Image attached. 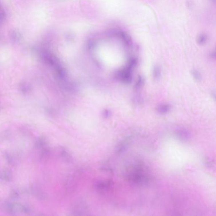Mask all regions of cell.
<instances>
[{
  "instance_id": "6da1fadb",
  "label": "cell",
  "mask_w": 216,
  "mask_h": 216,
  "mask_svg": "<svg viewBox=\"0 0 216 216\" xmlns=\"http://www.w3.org/2000/svg\"><path fill=\"white\" fill-rule=\"evenodd\" d=\"M131 68L126 66L124 68L118 70L116 73L115 76L117 79L124 83H129L132 80Z\"/></svg>"
},
{
  "instance_id": "7a4b0ae2",
  "label": "cell",
  "mask_w": 216,
  "mask_h": 216,
  "mask_svg": "<svg viewBox=\"0 0 216 216\" xmlns=\"http://www.w3.org/2000/svg\"><path fill=\"white\" fill-rule=\"evenodd\" d=\"M171 106L169 104H162L159 106L158 108H157V110H158V112L160 113L164 114H166L169 112L171 111Z\"/></svg>"
},
{
  "instance_id": "3957f363",
  "label": "cell",
  "mask_w": 216,
  "mask_h": 216,
  "mask_svg": "<svg viewBox=\"0 0 216 216\" xmlns=\"http://www.w3.org/2000/svg\"><path fill=\"white\" fill-rule=\"evenodd\" d=\"M47 142L46 139L43 137H40L36 139L35 146L39 149H43L47 147Z\"/></svg>"
},
{
  "instance_id": "277c9868",
  "label": "cell",
  "mask_w": 216,
  "mask_h": 216,
  "mask_svg": "<svg viewBox=\"0 0 216 216\" xmlns=\"http://www.w3.org/2000/svg\"><path fill=\"white\" fill-rule=\"evenodd\" d=\"M191 76L193 79L198 82H200L202 80V76L200 72L198 69H193L191 71Z\"/></svg>"
},
{
  "instance_id": "5b68a950",
  "label": "cell",
  "mask_w": 216,
  "mask_h": 216,
  "mask_svg": "<svg viewBox=\"0 0 216 216\" xmlns=\"http://www.w3.org/2000/svg\"><path fill=\"white\" fill-rule=\"evenodd\" d=\"M208 39L207 35L204 33L200 34L197 37V43L199 45H204L207 43Z\"/></svg>"
},
{
  "instance_id": "8992f818",
  "label": "cell",
  "mask_w": 216,
  "mask_h": 216,
  "mask_svg": "<svg viewBox=\"0 0 216 216\" xmlns=\"http://www.w3.org/2000/svg\"><path fill=\"white\" fill-rule=\"evenodd\" d=\"M60 156L62 157V158L66 161L71 162L72 160V158L71 155L65 149H60Z\"/></svg>"
},
{
  "instance_id": "52a82bcc",
  "label": "cell",
  "mask_w": 216,
  "mask_h": 216,
  "mask_svg": "<svg viewBox=\"0 0 216 216\" xmlns=\"http://www.w3.org/2000/svg\"><path fill=\"white\" fill-rule=\"evenodd\" d=\"M1 178L4 181L8 182L11 179V175L7 171H3L1 174Z\"/></svg>"
},
{
  "instance_id": "ba28073f",
  "label": "cell",
  "mask_w": 216,
  "mask_h": 216,
  "mask_svg": "<svg viewBox=\"0 0 216 216\" xmlns=\"http://www.w3.org/2000/svg\"><path fill=\"white\" fill-rule=\"evenodd\" d=\"M144 80L141 76H139L135 84V88L139 89L143 86Z\"/></svg>"
},
{
  "instance_id": "9c48e42d",
  "label": "cell",
  "mask_w": 216,
  "mask_h": 216,
  "mask_svg": "<svg viewBox=\"0 0 216 216\" xmlns=\"http://www.w3.org/2000/svg\"><path fill=\"white\" fill-rule=\"evenodd\" d=\"M153 76L155 79H158L161 75V70L160 68L158 66L154 67L153 72Z\"/></svg>"
},
{
  "instance_id": "30bf717a",
  "label": "cell",
  "mask_w": 216,
  "mask_h": 216,
  "mask_svg": "<svg viewBox=\"0 0 216 216\" xmlns=\"http://www.w3.org/2000/svg\"><path fill=\"white\" fill-rule=\"evenodd\" d=\"M134 101L136 103H137L138 104L140 105V104H142L143 99L141 98L139 96H136L135 98L134 99Z\"/></svg>"
},
{
  "instance_id": "8fae6325",
  "label": "cell",
  "mask_w": 216,
  "mask_h": 216,
  "mask_svg": "<svg viewBox=\"0 0 216 216\" xmlns=\"http://www.w3.org/2000/svg\"><path fill=\"white\" fill-rule=\"evenodd\" d=\"M211 97L213 100L216 103V91L213 90L211 92Z\"/></svg>"
},
{
  "instance_id": "7c38bea8",
  "label": "cell",
  "mask_w": 216,
  "mask_h": 216,
  "mask_svg": "<svg viewBox=\"0 0 216 216\" xmlns=\"http://www.w3.org/2000/svg\"><path fill=\"white\" fill-rule=\"evenodd\" d=\"M211 56L212 58L216 59V47L215 50L211 53Z\"/></svg>"
},
{
  "instance_id": "4fadbf2b",
  "label": "cell",
  "mask_w": 216,
  "mask_h": 216,
  "mask_svg": "<svg viewBox=\"0 0 216 216\" xmlns=\"http://www.w3.org/2000/svg\"><path fill=\"white\" fill-rule=\"evenodd\" d=\"M105 116L108 117L110 115V112L108 110H106L105 111Z\"/></svg>"
},
{
  "instance_id": "5bb4252c",
  "label": "cell",
  "mask_w": 216,
  "mask_h": 216,
  "mask_svg": "<svg viewBox=\"0 0 216 216\" xmlns=\"http://www.w3.org/2000/svg\"><path fill=\"white\" fill-rule=\"evenodd\" d=\"M211 3L214 4H216V0H209Z\"/></svg>"
}]
</instances>
